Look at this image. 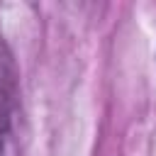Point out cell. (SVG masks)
I'll list each match as a JSON object with an SVG mask.
<instances>
[{
	"label": "cell",
	"mask_w": 156,
	"mask_h": 156,
	"mask_svg": "<svg viewBox=\"0 0 156 156\" xmlns=\"http://www.w3.org/2000/svg\"><path fill=\"white\" fill-rule=\"evenodd\" d=\"M0 156H22V105L17 71L7 51L0 61Z\"/></svg>",
	"instance_id": "obj_1"
}]
</instances>
